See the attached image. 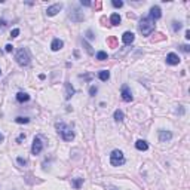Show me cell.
I'll return each instance as SVG.
<instances>
[{"label":"cell","instance_id":"obj_1","mask_svg":"<svg viewBox=\"0 0 190 190\" xmlns=\"http://www.w3.org/2000/svg\"><path fill=\"white\" fill-rule=\"evenodd\" d=\"M15 60L20 64L21 67H27L28 64L31 62V55H30V51L27 48H21L18 49V52L15 54Z\"/></svg>","mask_w":190,"mask_h":190},{"label":"cell","instance_id":"obj_2","mask_svg":"<svg viewBox=\"0 0 190 190\" xmlns=\"http://www.w3.org/2000/svg\"><path fill=\"white\" fill-rule=\"evenodd\" d=\"M55 126H57L58 134L62 137V140H64V141H71V140L75 138V132H73V129L70 128L68 125H66L64 122H58Z\"/></svg>","mask_w":190,"mask_h":190},{"label":"cell","instance_id":"obj_3","mask_svg":"<svg viewBox=\"0 0 190 190\" xmlns=\"http://www.w3.org/2000/svg\"><path fill=\"white\" fill-rule=\"evenodd\" d=\"M138 28H140L142 36H150L155 31V22L152 20H149V18H141L140 24H138Z\"/></svg>","mask_w":190,"mask_h":190},{"label":"cell","instance_id":"obj_4","mask_svg":"<svg viewBox=\"0 0 190 190\" xmlns=\"http://www.w3.org/2000/svg\"><path fill=\"white\" fill-rule=\"evenodd\" d=\"M110 163L113 166H120L125 163V156L120 150H113L111 155H110Z\"/></svg>","mask_w":190,"mask_h":190},{"label":"cell","instance_id":"obj_5","mask_svg":"<svg viewBox=\"0 0 190 190\" xmlns=\"http://www.w3.org/2000/svg\"><path fill=\"white\" fill-rule=\"evenodd\" d=\"M42 150H43V142H42L40 137H34L33 144H31V153L33 155H39Z\"/></svg>","mask_w":190,"mask_h":190},{"label":"cell","instance_id":"obj_6","mask_svg":"<svg viewBox=\"0 0 190 190\" xmlns=\"http://www.w3.org/2000/svg\"><path fill=\"white\" fill-rule=\"evenodd\" d=\"M120 95H122V100L125 102L132 101V92H131V89H129L128 85H123L122 88H120Z\"/></svg>","mask_w":190,"mask_h":190},{"label":"cell","instance_id":"obj_7","mask_svg":"<svg viewBox=\"0 0 190 190\" xmlns=\"http://www.w3.org/2000/svg\"><path fill=\"white\" fill-rule=\"evenodd\" d=\"M161 16H162V11H161V7L159 6H152L150 14H149V20H152L153 22H155V21H157Z\"/></svg>","mask_w":190,"mask_h":190},{"label":"cell","instance_id":"obj_8","mask_svg":"<svg viewBox=\"0 0 190 190\" xmlns=\"http://www.w3.org/2000/svg\"><path fill=\"white\" fill-rule=\"evenodd\" d=\"M62 9V5L61 3H55V5H52V6H49L46 9V15L48 16H54V15H57L60 11Z\"/></svg>","mask_w":190,"mask_h":190},{"label":"cell","instance_id":"obj_9","mask_svg":"<svg viewBox=\"0 0 190 190\" xmlns=\"http://www.w3.org/2000/svg\"><path fill=\"white\" fill-rule=\"evenodd\" d=\"M180 57L174 52H170V54L166 55V64H170V66H177V64H180Z\"/></svg>","mask_w":190,"mask_h":190},{"label":"cell","instance_id":"obj_10","mask_svg":"<svg viewBox=\"0 0 190 190\" xmlns=\"http://www.w3.org/2000/svg\"><path fill=\"white\" fill-rule=\"evenodd\" d=\"M135 40V34L132 33V31H125L122 36V42L125 45H131V43H134Z\"/></svg>","mask_w":190,"mask_h":190},{"label":"cell","instance_id":"obj_11","mask_svg":"<svg viewBox=\"0 0 190 190\" xmlns=\"http://www.w3.org/2000/svg\"><path fill=\"white\" fill-rule=\"evenodd\" d=\"M171 138H172V134L170 131H159V141L161 142H168L171 141Z\"/></svg>","mask_w":190,"mask_h":190},{"label":"cell","instance_id":"obj_12","mask_svg":"<svg viewBox=\"0 0 190 190\" xmlns=\"http://www.w3.org/2000/svg\"><path fill=\"white\" fill-rule=\"evenodd\" d=\"M62 46H64V42H62L61 39H54V40H52V43H51V49H52L54 52H57V51L62 49Z\"/></svg>","mask_w":190,"mask_h":190},{"label":"cell","instance_id":"obj_13","mask_svg":"<svg viewBox=\"0 0 190 190\" xmlns=\"http://www.w3.org/2000/svg\"><path fill=\"white\" fill-rule=\"evenodd\" d=\"M75 88L71 86V83L70 82H66V100H70L73 95H75Z\"/></svg>","mask_w":190,"mask_h":190},{"label":"cell","instance_id":"obj_14","mask_svg":"<svg viewBox=\"0 0 190 190\" xmlns=\"http://www.w3.org/2000/svg\"><path fill=\"white\" fill-rule=\"evenodd\" d=\"M106 42H107V46L113 48V49H116V48L119 46V40H117V37H116V36H109Z\"/></svg>","mask_w":190,"mask_h":190},{"label":"cell","instance_id":"obj_15","mask_svg":"<svg viewBox=\"0 0 190 190\" xmlns=\"http://www.w3.org/2000/svg\"><path fill=\"white\" fill-rule=\"evenodd\" d=\"M70 16H71V21H75V22H79V21H83L85 20V16L77 11V9H73V12L70 14Z\"/></svg>","mask_w":190,"mask_h":190},{"label":"cell","instance_id":"obj_16","mask_svg":"<svg viewBox=\"0 0 190 190\" xmlns=\"http://www.w3.org/2000/svg\"><path fill=\"white\" fill-rule=\"evenodd\" d=\"M135 147H137V150H140V152H146V150L149 149V144L144 141V140H138V141L135 142Z\"/></svg>","mask_w":190,"mask_h":190},{"label":"cell","instance_id":"obj_17","mask_svg":"<svg viewBox=\"0 0 190 190\" xmlns=\"http://www.w3.org/2000/svg\"><path fill=\"white\" fill-rule=\"evenodd\" d=\"M30 100V95L27 92H18L16 94V101L18 102H27Z\"/></svg>","mask_w":190,"mask_h":190},{"label":"cell","instance_id":"obj_18","mask_svg":"<svg viewBox=\"0 0 190 190\" xmlns=\"http://www.w3.org/2000/svg\"><path fill=\"white\" fill-rule=\"evenodd\" d=\"M110 24L111 25H119L120 24V15L119 14H111V16H110Z\"/></svg>","mask_w":190,"mask_h":190},{"label":"cell","instance_id":"obj_19","mask_svg":"<svg viewBox=\"0 0 190 190\" xmlns=\"http://www.w3.org/2000/svg\"><path fill=\"white\" fill-rule=\"evenodd\" d=\"M98 77H100V80L107 82L110 79V71L109 70H101V71L98 73Z\"/></svg>","mask_w":190,"mask_h":190},{"label":"cell","instance_id":"obj_20","mask_svg":"<svg viewBox=\"0 0 190 190\" xmlns=\"http://www.w3.org/2000/svg\"><path fill=\"white\" fill-rule=\"evenodd\" d=\"M113 117H115V120H116V122H122L123 119H125V115H123V111H122V110H116V111H115V115H113Z\"/></svg>","mask_w":190,"mask_h":190},{"label":"cell","instance_id":"obj_21","mask_svg":"<svg viewBox=\"0 0 190 190\" xmlns=\"http://www.w3.org/2000/svg\"><path fill=\"white\" fill-rule=\"evenodd\" d=\"M166 39V36H163L162 33H155L153 34V37H152V42L155 43V42H162Z\"/></svg>","mask_w":190,"mask_h":190},{"label":"cell","instance_id":"obj_22","mask_svg":"<svg viewBox=\"0 0 190 190\" xmlns=\"http://www.w3.org/2000/svg\"><path fill=\"white\" fill-rule=\"evenodd\" d=\"M82 43H83V46H85V49H86V52H88L89 55H94V51H92V46L89 45L88 42L85 40V39H82Z\"/></svg>","mask_w":190,"mask_h":190},{"label":"cell","instance_id":"obj_23","mask_svg":"<svg viewBox=\"0 0 190 190\" xmlns=\"http://www.w3.org/2000/svg\"><path fill=\"white\" fill-rule=\"evenodd\" d=\"M109 58V55L106 54L104 51H100V52H97V60H100V61H104V60H107Z\"/></svg>","mask_w":190,"mask_h":190},{"label":"cell","instance_id":"obj_24","mask_svg":"<svg viewBox=\"0 0 190 190\" xmlns=\"http://www.w3.org/2000/svg\"><path fill=\"white\" fill-rule=\"evenodd\" d=\"M82 184H83V178H76L75 181H73V187L75 189H80Z\"/></svg>","mask_w":190,"mask_h":190},{"label":"cell","instance_id":"obj_25","mask_svg":"<svg viewBox=\"0 0 190 190\" xmlns=\"http://www.w3.org/2000/svg\"><path fill=\"white\" fill-rule=\"evenodd\" d=\"M15 122H16V123H28V122H30V119H28V117H22V116H18V117L15 119Z\"/></svg>","mask_w":190,"mask_h":190},{"label":"cell","instance_id":"obj_26","mask_svg":"<svg viewBox=\"0 0 190 190\" xmlns=\"http://www.w3.org/2000/svg\"><path fill=\"white\" fill-rule=\"evenodd\" d=\"M94 7H95V11H101V7H102L101 0H97V2L94 3Z\"/></svg>","mask_w":190,"mask_h":190},{"label":"cell","instance_id":"obj_27","mask_svg":"<svg viewBox=\"0 0 190 190\" xmlns=\"http://www.w3.org/2000/svg\"><path fill=\"white\" fill-rule=\"evenodd\" d=\"M111 5H113L115 7H122L123 2H120V0H113V2H111Z\"/></svg>","mask_w":190,"mask_h":190},{"label":"cell","instance_id":"obj_28","mask_svg":"<svg viewBox=\"0 0 190 190\" xmlns=\"http://www.w3.org/2000/svg\"><path fill=\"white\" fill-rule=\"evenodd\" d=\"M172 24H174V25H172V28H174V31H178V30L181 28V22H177V21H174Z\"/></svg>","mask_w":190,"mask_h":190},{"label":"cell","instance_id":"obj_29","mask_svg":"<svg viewBox=\"0 0 190 190\" xmlns=\"http://www.w3.org/2000/svg\"><path fill=\"white\" fill-rule=\"evenodd\" d=\"M97 91H98V89H97V86H91V88H89V94L94 97V95L97 94Z\"/></svg>","mask_w":190,"mask_h":190},{"label":"cell","instance_id":"obj_30","mask_svg":"<svg viewBox=\"0 0 190 190\" xmlns=\"http://www.w3.org/2000/svg\"><path fill=\"white\" fill-rule=\"evenodd\" d=\"M18 34H20V30L15 28V30H12V33H11V37H18Z\"/></svg>","mask_w":190,"mask_h":190},{"label":"cell","instance_id":"obj_31","mask_svg":"<svg viewBox=\"0 0 190 190\" xmlns=\"http://www.w3.org/2000/svg\"><path fill=\"white\" fill-rule=\"evenodd\" d=\"M5 51H6V52H12V51H14V46H12L11 43H7L6 46H5Z\"/></svg>","mask_w":190,"mask_h":190},{"label":"cell","instance_id":"obj_32","mask_svg":"<svg viewBox=\"0 0 190 190\" xmlns=\"http://www.w3.org/2000/svg\"><path fill=\"white\" fill-rule=\"evenodd\" d=\"M181 51H183V52H189L190 51V46H187V45H181Z\"/></svg>","mask_w":190,"mask_h":190},{"label":"cell","instance_id":"obj_33","mask_svg":"<svg viewBox=\"0 0 190 190\" xmlns=\"http://www.w3.org/2000/svg\"><path fill=\"white\" fill-rule=\"evenodd\" d=\"M18 163L24 166V165H27V161H25V159H22V157H18Z\"/></svg>","mask_w":190,"mask_h":190},{"label":"cell","instance_id":"obj_34","mask_svg":"<svg viewBox=\"0 0 190 190\" xmlns=\"http://www.w3.org/2000/svg\"><path fill=\"white\" fill-rule=\"evenodd\" d=\"M22 140H25V134H20V137L16 138V142H21Z\"/></svg>","mask_w":190,"mask_h":190},{"label":"cell","instance_id":"obj_35","mask_svg":"<svg viewBox=\"0 0 190 190\" xmlns=\"http://www.w3.org/2000/svg\"><path fill=\"white\" fill-rule=\"evenodd\" d=\"M80 5H82V6H92V3H91V2H86V0H85V2L82 0Z\"/></svg>","mask_w":190,"mask_h":190},{"label":"cell","instance_id":"obj_36","mask_svg":"<svg viewBox=\"0 0 190 190\" xmlns=\"http://www.w3.org/2000/svg\"><path fill=\"white\" fill-rule=\"evenodd\" d=\"M86 37H88V39H94L95 36L92 34V31H91V30H88V31H86Z\"/></svg>","mask_w":190,"mask_h":190},{"label":"cell","instance_id":"obj_37","mask_svg":"<svg viewBox=\"0 0 190 190\" xmlns=\"http://www.w3.org/2000/svg\"><path fill=\"white\" fill-rule=\"evenodd\" d=\"M0 27H6V21L5 20H0Z\"/></svg>","mask_w":190,"mask_h":190},{"label":"cell","instance_id":"obj_38","mask_svg":"<svg viewBox=\"0 0 190 190\" xmlns=\"http://www.w3.org/2000/svg\"><path fill=\"white\" fill-rule=\"evenodd\" d=\"M106 22H107V18H106V16H101V24L106 25Z\"/></svg>","mask_w":190,"mask_h":190},{"label":"cell","instance_id":"obj_39","mask_svg":"<svg viewBox=\"0 0 190 190\" xmlns=\"http://www.w3.org/2000/svg\"><path fill=\"white\" fill-rule=\"evenodd\" d=\"M186 39H190V31H189V30L186 31Z\"/></svg>","mask_w":190,"mask_h":190},{"label":"cell","instance_id":"obj_40","mask_svg":"<svg viewBox=\"0 0 190 190\" xmlns=\"http://www.w3.org/2000/svg\"><path fill=\"white\" fill-rule=\"evenodd\" d=\"M3 140H5V137H3V134H0V142L3 141Z\"/></svg>","mask_w":190,"mask_h":190},{"label":"cell","instance_id":"obj_41","mask_svg":"<svg viewBox=\"0 0 190 190\" xmlns=\"http://www.w3.org/2000/svg\"><path fill=\"white\" fill-rule=\"evenodd\" d=\"M110 190H117V189H115V187H110Z\"/></svg>","mask_w":190,"mask_h":190},{"label":"cell","instance_id":"obj_42","mask_svg":"<svg viewBox=\"0 0 190 190\" xmlns=\"http://www.w3.org/2000/svg\"><path fill=\"white\" fill-rule=\"evenodd\" d=\"M0 75H2V70H0Z\"/></svg>","mask_w":190,"mask_h":190}]
</instances>
